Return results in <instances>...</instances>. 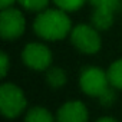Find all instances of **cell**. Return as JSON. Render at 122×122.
Returning <instances> with one entry per match:
<instances>
[{"mask_svg": "<svg viewBox=\"0 0 122 122\" xmlns=\"http://www.w3.org/2000/svg\"><path fill=\"white\" fill-rule=\"evenodd\" d=\"M95 122H118V121L113 119V118H109V116H103V118H99V119L95 121Z\"/></svg>", "mask_w": 122, "mask_h": 122, "instance_id": "18", "label": "cell"}, {"mask_svg": "<svg viewBox=\"0 0 122 122\" xmlns=\"http://www.w3.org/2000/svg\"><path fill=\"white\" fill-rule=\"evenodd\" d=\"M92 26L98 30H106L112 26L115 19V12L106 9H95L92 13Z\"/></svg>", "mask_w": 122, "mask_h": 122, "instance_id": "8", "label": "cell"}, {"mask_svg": "<svg viewBox=\"0 0 122 122\" xmlns=\"http://www.w3.org/2000/svg\"><path fill=\"white\" fill-rule=\"evenodd\" d=\"M46 82L49 86L57 89L66 83V73L62 68H49L46 71Z\"/></svg>", "mask_w": 122, "mask_h": 122, "instance_id": "10", "label": "cell"}, {"mask_svg": "<svg viewBox=\"0 0 122 122\" xmlns=\"http://www.w3.org/2000/svg\"><path fill=\"white\" fill-rule=\"evenodd\" d=\"M52 2L57 6V9H62L69 13V12L79 10L88 0H52Z\"/></svg>", "mask_w": 122, "mask_h": 122, "instance_id": "14", "label": "cell"}, {"mask_svg": "<svg viewBox=\"0 0 122 122\" xmlns=\"http://www.w3.org/2000/svg\"><path fill=\"white\" fill-rule=\"evenodd\" d=\"M25 122H55L53 115L43 106H33L27 111Z\"/></svg>", "mask_w": 122, "mask_h": 122, "instance_id": "9", "label": "cell"}, {"mask_svg": "<svg viewBox=\"0 0 122 122\" xmlns=\"http://www.w3.org/2000/svg\"><path fill=\"white\" fill-rule=\"evenodd\" d=\"M33 30L40 39L56 42L71 35L72 22L68 12L62 9H46L35 17Z\"/></svg>", "mask_w": 122, "mask_h": 122, "instance_id": "1", "label": "cell"}, {"mask_svg": "<svg viewBox=\"0 0 122 122\" xmlns=\"http://www.w3.org/2000/svg\"><path fill=\"white\" fill-rule=\"evenodd\" d=\"M111 86L108 73L98 66H86L79 75V88L88 96L99 98Z\"/></svg>", "mask_w": 122, "mask_h": 122, "instance_id": "4", "label": "cell"}, {"mask_svg": "<svg viewBox=\"0 0 122 122\" xmlns=\"http://www.w3.org/2000/svg\"><path fill=\"white\" fill-rule=\"evenodd\" d=\"M7 71H9V56L5 52H2L0 53V76L6 78Z\"/></svg>", "mask_w": 122, "mask_h": 122, "instance_id": "16", "label": "cell"}, {"mask_svg": "<svg viewBox=\"0 0 122 122\" xmlns=\"http://www.w3.org/2000/svg\"><path fill=\"white\" fill-rule=\"evenodd\" d=\"M17 0H0V6L2 9H6V7H12L13 3H16Z\"/></svg>", "mask_w": 122, "mask_h": 122, "instance_id": "17", "label": "cell"}, {"mask_svg": "<svg viewBox=\"0 0 122 122\" xmlns=\"http://www.w3.org/2000/svg\"><path fill=\"white\" fill-rule=\"evenodd\" d=\"M108 79L112 88L122 89V59H118L108 68L106 71Z\"/></svg>", "mask_w": 122, "mask_h": 122, "instance_id": "11", "label": "cell"}, {"mask_svg": "<svg viewBox=\"0 0 122 122\" xmlns=\"http://www.w3.org/2000/svg\"><path fill=\"white\" fill-rule=\"evenodd\" d=\"M88 3L95 9H106L116 13L122 6V0H88Z\"/></svg>", "mask_w": 122, "mask_h": 122, "instance_id": "13", "label": "cell"}, {"mask_svg": "<svg viewBox=\"0 0 122 122\" xmlns=\"http://www.w3.org/2000/svg\"><path fill=\"white\" fill-rule=\"evenodd\" d=\"M69 36H71L72 45L81 53L95 55L101 49L102 40H101V36L98 33V29L91 26V25L82 23V25L72 27V32Z\"/></svg>", "mask_w": 122, "mask_h": 122, "instance_id": "3", "label": "cell"}, {"mask_svg": "<svg viewBox=\"0 0 122 122\" xmlns=\"http://www.w3.org/2000/svg\"><path fill=\"white\" fill-rule=\"evenodd\" d=\"M25 92L15 83H3L0 86V109L7 119L17 118L26 108Z\"/></svg>", "mask_w": 122, "mask_h": 122, "instance_id": "2", "label": "cell"}, {"mask_svg": "<svg viewBox=\"0 0 122 122\" xmlns=\"http://www.w3.org/2000/svg\"><path fill=\"white\" fill-rule=\"evenodd\" d=\"M17 3L27 12H43L46 10L49 0H17Z\"/></svg>", "mask_w": 122, "mask_h": 122, "instance_id": "12", "label": "cell"}, {"mask_svg": "<svg viewBox=\"0 0 122 122\" xmlns=\"http://www.w3.org/2000/svg\"><path fill=\"white\" fill-rule=\"evenodd\" d=\"M113 89H115V88L109 86V88H108V89H106V91L99 96V98H98V99L101 101V103H102V105H105V106H111V105H112V102L116 99V95H115Z\"/></svg>", "mask_w": 122, "mask_h": 122, "instance_id": "15", "label": "cell"}, {"mask_svg": "<svg viewBox=\"0 0 122 122\" xmlns=\"http://www.w3.org/2000/svg\"><path fill=\"white\" fill-rule=\"evenodd\" d=\"M26 20L20 10L12 7L2 9L0 13V35L5 40H15L25 32Z\"/></svg>", "mask_w": 122, "mask_h": 122, "instance_id": "5", "label": "cell"}, {"mask_svg": "<svg viewBox=\"0 0 122 122\" xmlns=\"http://www.w3.org/2000/svg\"><path fill=\"white\" fill-rule=\"evenodd\" d=\"M88 109L81 101L65 102L56 113V122H88Z\"/></svg>", "mask_w": 122, "mask_h": 122, "instance_id": "7", "label": "cell"}, {"mask_svg": "<svg viewBox=\"0 0 122 122\" xmlns=\"http://www.w3.org/2000/svg\"><path fill=\"white\" fill-rule=\"evenodd\" d=\"M23 63L33 71H47L52 63V52L50 49L37 42L27 43L22 52Z\"/></svg>", "mask_w": 122, "mask_h": 122, "instance_id": "6", "label": "cell"}]
</instances>
